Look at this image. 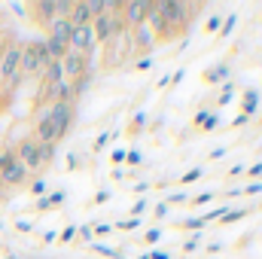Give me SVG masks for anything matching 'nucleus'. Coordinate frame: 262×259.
<instances>
[{
  "mask_svg": "<svg viewBox=\"0 0 262 259\" xmlns=\"http://www.w3.org/2000/svg\"><path fill=\"white\" fill-rule=\"evenodd\" d=\"M146 207H149V204H146V198H137V201L131 204V217H134V220H140V217L146 213Z\"/></svg>",
  "mask_w": 262,
  "mask_h": 259,
  "instance_id": "29",
  "label": "nucleus"
},
{
  "mask_svg": "<svg viewBox=\"0 0 262 259\" xmlns=\"http://www.w3.org/2000/svg\"><path fill=\"white\" fill-rule=\"evenodd\" d=\"M55 159V143H40V165H49Z\"/></svg>",
  "mask_w": 262,
  "mask_h": 259,
  "instance_id": "26",
  "label": "nucleus"
},
{
  "mask_svg": "<svg viewBox=\"0 0 262 259\" xmlns=\"http://www.w3.org/2000/svg\"><path fill=\"white\" fill-rule=\"evenodd\" d=\"M113 232V226L110 223H101V226H92V235H110Z\"/></svg>",
  "mask_w": 262,
  "mask_h": 259,
  "instance_id": "42",
  "label": "nucleus"
},
{
  "mask_svg": "<svg viewBox=\"0 0 262 259\" xmlns=\"http://www.w3.org/2000/svg\"><path fill=\"white\" fill-rule=\"evenodd\" d=\"M235 25H238V15H235V12H229V15H223V25H220V31H216V34H220L223 40H229V34L235 31Z\"/></svg>",
  "mask_w": 262,
  "mask_h": 259,
  "instance_id": "22",
  "label": "nucleus"
},
{
  "mask_svg": "<svg viewBox=\"0 0 262 259\" xmlns=\"http://www.w3.org/2000/svg\"><path fill=\"white\" fill-rule=\"evenodd\" d=\"M46 198H49V204H52V207H58V204H64L67 192H64V189H58V192H49Z\"/></svg>",
  "mask_w": 262,
  "mask_h": 259,
  "instance_id": "35",
  "label": "nucleus"
},
{
  "mask_svg": "<svg viewBox=\"0 0 262 259\" xmlns=\"http://www.w3.org/2000/svg\"><path fill=\"white\" fill-rule=\"evenodd\" d=\"M256 107H259V92H256V89H247V92H244V110H241V116L250 119V116L256 113Z\"/></svg>",
  "mask_w": 262,
  "mask_h": 259,
  "instance_id": "16",
  "label": "nucleus"
},
{
  "mask_svg": "<svg viewBox=\"0 0 262 259\" xmlns=\"http://www.w3.org/2000/svg\"><path fill=\"white\" fill-rule=\"evenodd\" d=\"M46 113H49V119H52V125H55V134H58V140H64L70 128H73V119H76V110H73V104H49L46 107Z\"/></svg>",
  "mask_w": 262,
  "mask_h": 259,
  "instance_id": "4",
  "label": "nucleus"
},
{
  "mask_svg": "<svg viewBox=\"0 0 262 259\" xmlns=\"http://www.w3.org/2000/svg\"><path fill=\"white\" fill-rule=\"evenodd\" d=\"M92 250H95V253H101V256H107V259H122V256H125L122 250H116V247H107V244H92Z\"/></svg>",
  "mask_w": 262,
  "mask_h": 259,
  "instance_id": "23",
  "label": "nucleus"
},
{
  "mask_svg": "<svg viewBox=\"0 0 262 259\" xmlns=\"http://www.w3.org/2000/svg\"><path fill=\"white\" fill-rule=\"evenodd\" d=\"M143 241H146V244H159V241H162V226H152V229H146Z\"/></svg>",
  "mask_w": 262,
  "mask_h": 259,
  "instance_id": "30",
  "label": "nucleus"
},
{
  "mask_svg": "<svg viewBox=\"0 0 262 259\" xmlns=\"http://www.w3.org/2000/svg\"><path fill=\"white\" fill-rule=\"evenodd\" d=\"M201 180V168H192V171H186L183 177H180V186H186V183H195Z\"/></svg>",
  "mask_w": 262,
  "mask_h": 259,
  "instance_id": "32",
  "label": "nucleus"
},
{
  "mask_svg": "<svg viewBox=\"0 0 262 259\" xmlns=\"http://www.w3.org/2000/svg\"><path fill=\"white\" fill-rule=\"evenodd\" d=\"M146 9H149V3H146V0H131V3H122L119 18H122V25H125L128 31H134V28H140V25H143Z\"/></svg>",
  "mask_w": 262,
  "mask_h": 259,
  "instance_id": "6",
  "label": "nucleus"
},
{
  "mask_svg": "<svg viewBox=\"0 0 262 259\" xmlns=\"http://www.w3.org/2000/svg\"><path fill=\"white\" fill-rule=\"evenodd\" d=\"M110 137H113V134H107V131H104V134H101V137H98V140H95V149H101V146H104V143H107V140H110Z\"/></svg>",
  "mask_w": 262,
  "mask_h": 259,
  "instance_id": "49",
  "label": "nucleus"
},
{
  "mask_svg": "<svg viewBox=\"0 0 262 259\" xmlns=\"http://www.w3.org/2000/svg\"><path fill=\"white\" fill-rule=\"evenodd\" d=\"M140 259H174L171 253H165V250H152V253H143Z\"/></svg>",
  "mask_w": 262,
  "mask_h": 259,
  "instance_id": "44",
  "label": "nucleus"
},
{
  "mask_svg": "<svg viewBox=\"0 0 262 259\" xmlns=\"http://www.w3.org/2000/svg\"><path fill=\"white\" fill-rule=\"evenodd\" d=\"M61 79H64L61 61H49V64L43 67V85H55V82H61Z\"/></svg>",
  "mask_w": 262,
  "mask_h": 259,
  "instance_id": "15",
  "label": "nucleus"
},
{
  "mask_svg": "<svg viewBox=\"0 0 262 259\" xmlns=\"http://www.w3.org/2000/svg\"><path fill=\"white\" fill-rule=\"evenodd\" d=\"M6 259H18V256H6Z\"/></svg>",
  "mask_w": 262,
  "mask_h": 259,
  "instance_id": "58",
  "label": "nucleus"
},
{
  "mask_svg": "<svg viewBox=\"0 0 262 259\" xmlns=\"http://www.w3.org/2000/svg\"><path fill=\"white\" fill-rule=\"evenodd\" d=\"M152 46H156V34L149 31V25H146V21H143L140 28H134V31H131V52H134V49L149 52Z\"/></svg>",
  "mask_w": 262,
  "mask_h": 259,
  "instance_id": "10",
  "label": "nucleus"
},
{
  "mask_svg": "<svg viewBox=\"0 0 262 259\" xmlns=\"http://www.w3.org/2000/svg\"><path fill=\"white\" fill-rule=\"evenodd\" d=\"M76 238H82V241H92L95 235H92V226H76Z\"/></svg>",
  "mask_w": 262,
  "mask_h": 259,
  "instance_id": "39",
  "label": "nucleus"
},
{
  "mask_svg": "<svg viewBox=\"0 0 262 259\" xmlns=\"http://www.w3.org/2000/svg\"><path fill=\"white\" fill-rule=\"evenodd\" d=\"M34 207H37V210H49V207H52V204H49V198H46V195H43V198H37V204H34Z\"/></svg>",
  "mask_w": 262,
  "mask_h": 259,
  "instance_id": "47",
  "label": "nucleus"
},
{
  "mask_svg": "<svg viewBox=\"0 0 262 259\" xmlns=\"http://www.w3.org/2000/svg\"><path fill=\"white\" fill-rule=\"evenodd\" d=\"M189 201H192V204H207V201H213V192H210V189H204V192H198L195 198H189Z\"/></svg>",
  "mask_w": 262,
  "mask_h": 259,
  "instance_id": "36",
  "label": "nucleus"
},
{
  "mask_svg": "<svg viewBox=\"0 0 262 259\" xmlns=\"http://www.w3.org/2000/svg\"><path fill=\"white\" fill-rule=\"evenodd\" d=\"M31 192L37 195V198H43V195H46V180H40V177H37V180H34V186H31Z\"/></svg>",
  "mask_w": 262,
  "mask_h": 259,
  "instance_id": "37",
  "label": "nucleus"
},
{
  "mask_svg": "<svg viewBox=\"0 0 262 259\" xmlns=\"http://www.w3.org/2000/svg\"><path fill=\"white\" fill-rule=\"evenodd\" d=\"M125 165H131V168L140 165V149H125Z\"/></svg>",
  "mask_w": 262,
  "mask_h": 259,
  "instance_id": "34",
  "label": "nucleus"
},
{
  "mask_svg": "<svg viewBox=\"0 0 262 259\" xmlns=\"http://www.w3.org/2000/svg\"><path fill=\"white\" fill-rule=\"evenodd\" d=\"M216 122H220V116H216V113H207V110H201V113L195 116V125L198 128H204V131L216 128Z\"/></svg>",
  "mask_w": 262,
  "mask_h": 259,
  "instance_id": "20",
  "label": "nucleus"
},
{
  "mask_svg": "<svg viewBox=\"0 0 262 259\" xmlns=\"http://www.w3.org/2000/svg\"><path fill=\"white\" fill-rule=\"evenodd\" d=\"M241 195V186H232V189H226V198H238Z\"/></svg>",
  "mask_w": 262,
  "mask_h": 259,
  "instance_id": "53",
  "label": "nucleus"
},
{
  "mask_svg": "<svg viewBox=\"0 0 262 259\" xmlns=\"http://www.w3.org/2000/svg\"><path fill=\"white\" fill-rule=\"evenodd\" d=\"M241 171H244V165H232V168H229V174H232V177H238Z\"/></svg>",
  "mask_w": 262,
  "mask_h": 259,
  "instance_id": "56",
  "label": "nucleus"
},
{
  "mask_svg": "<svg viewBox=\"0 0 262 259\" xmlns=\"http://www.w3.org/2000/svg\"><path fill=\"white\" fill-rule=\"evenodd\" d=\"M6 43H9V40H6V34L0 31V55H3V49H6Z\"/></svg>",
  "mask_w": 262,
  "mask_h": 259,
  "instance_id": "57",
  "label": "nucleus"
},
{
  "mask_svg": "<svg viewBox=\"0 0 262 259\" xmlns=\"http://www.w3.org/2000/svg\"><path fill=\"white\" fill-rule=\"evenodd\" d=\"M220 89H223V92H220V98H216V104H220V107H226V104H229V101L235 98V85H232V82H223Z\"/></svg>",
  "mask_w": 262,
  "mask_h": 259,
  "instance_id": "24",
  "label": "nucleus"
},
{
  "mask_svg": "<svg viewBox=\"0 0 262 259\" xmlns=\"http://www.w3.org/2000/svg\"><path fill=\"white\" fill-rule=\"evenodd\" d=\"M241 195H250V198L253 195H262V180H250L247 186H241Z\"/></svg>",
  "mask_w": 262,
  "mask_h": 259,
  "instance_id": "28",
  "label": "nucleus"
},
{
  "mask_svg": "<svg viewBox=\"0 0 262 259\" xmlns=\"http://www.w3.org/2000/svg\"><path fill=\"white\" fill-rule=\"evenodd\" d=\"M152 213H156V220H165V217L171 213V207H168V204L162 201V204H156V210H152Z\"/></svg>",
  "mask_w": 262,
  "mask_h": 259,
  "instance_id": "41",
  "label": "nucleus"
},
{
  "mask_svg": "<svg viewBox=\"0 0 262 259\" xmlns=\"http://www.w3.org/2000/svg\"><path fill=\"white\" fill-rule=\"evenodd\" d=\"M134 125H137V128H143V125H146V116H143V113H137V116H134Z\"/></svg>",
  "mask_w": 262,
  "mask_h": 259,
  "instance_id": "54",
  "label": "nucleus"
},
{
  "mask_svg": "<svg viewBox=\"0 0 262 259\" xmlns=\"http://www.w3.org/2000/svg\"><path fill=\"white\" fill-rule=\"evenodd\" d=\"M18 73H21V76H34V73H43V67H40V61H37V55H34V49H31V43H28V46H21Z\"/></svg>",
  "mask_w": 262,
  "mask_h": 259,
  "instance_id": "12",
  "label": "nucleus"
},
{
  "mask_svg": "<svg viewBox=\"0 0 262 259\" xmlns=\"http://www.w3.org/2000/svg\"><path fill=\"white\" fill-rule=\"evenodd\" d=\"M89 85H92V73L85 70L82 76H76V79L70 82V92H73V101H76V98H82V95L89 92Z\"/></svg>",
  "mask_w": 262,
  "mask_h": 259,
  "instance_id": "18",
  "label": "nucleus"
},
{
  "mask_svg": "<svg viewBox=\"0 0 262 259\" xmlns=\"http://www.w3.org/2000/svg\"><path fill=\"white\" fill-rule=\"evenodd\" d=\"M186 201H189V195L180 189V192H171V195H168V201H165V204L171 207V204H186Z\"/></svg>",
  "mask_w": 262,
  "mask_h": 259,
  "instance_id": "33",
  "label": "nucleus"
},
{
  "mask_svg": "<svg viewBox=\"0 0 262 259\" xmlns=\"http://www.w3.org/2000/svg\"><path fill=\"white\" fill-rule=\"evenodd\" d=\"M58 241H61V244L76 241V226H67V229H61V232H58Z\"/></svg>",
  "mask_w": 262,
  "mask_h": 259,
  "instance_id": "31",
  "label": "nucleus"
},
{
  "mask_svg": "<svg viewBox=\"0 0 262 259\" xmlns=\"http://www.w3.org/2000/svg\"><path fill=\"white\" fill-rule=\"evenodd\" d=\"M15 229H18V232H31V229H34V226H31V223H28V220H18V223H15Z\"/></svg>",
  "mask_w": 262,
  "mask_h": 259,
  "instance_id": "50",
  "label": "nucleus"
},
{
  "mask_svg": "<svg viewBox=\"0 0 262 259\" xmlns=\"http://www.w3.org/2000/svg\"><path fill=\"white\" fill-rule=\"evenodd\" d=\"M247 213H250V207H229V210L220 217V223H223V226H229V223H238V220H244Z\"/></svg>",
  "mask_w": 262,
  "mask_h": 259,
  "instance_id": "19",
  "label": "nucleus"
},
{
  "mask_svg": "<svg viewBox=\"0 0 262 259\" xmlns=\"http://www.w3.org/2000/svg\"><path fill=\"white\" fill-rule=\"evenodd\" d=\"M21 46L25 43H6V49H3V55H0V85L3 89H15L25 76L18 73V61H21Z\"/></svg>",
  "mask_w": 262,
  "mask_h": 259,
  "instance_id": "1",
  "label": "nucleus"
},
{
  "mask_svg": "<svg viewBox=\"0 0 262 259\" xmlns=\"http://www.w3.org/2000/svg\"><path fill=\"white\" fill-rule=\"evenodd\" d=\"M31 12H34V18L40 21V25H49L55 15H58V9H55V0H37L34 6H28Z\"/></svg>",
  "mask_w": 262,
  "mask_h": 259,
  "instance_id": "13",
  "label": "nucleus"
},
{
  "mask_svg": "<svg viewBox=\"0 0 262 259\" xmlns=\"http://www.w3.org/2000/svg\"><path fill=\"white\" fill-rule=\"evenodd\" d=\"M9 9H12L18 18H28V6H25V3H9Z\"/></svg>",
  "mask_w": 262,
  "mask_h": 259,
  "instance_id": "40",
  "label": "nucleus"
},
{
  "mask_svg": "<svg viewBox=\"0 0 262 259\" xmlns=\"http://www.w3.org/2000/svg\"><path fill=\"white\" fill-rule=\"evenodd\" d=\"M70 25L73 28H82V25H92V9H89V0H82V3H73V9H70Z\"/></svg>",
  "mask_w": 262,
  "mask_h": 259,
  "instance_id": "14",
  "label": "nucleus"
},
{
  "mask_svg": "<svg viewBox=\"0 0 262 259\" xmlns=\"http://www.w3.org/2000/svg\"><path fill=\"white\" fill-rule=\"evenodd\" d=\"M110 159H113V162H125V149H113Z\"/></svg>",
  "mask_w": 262,
  "mask_h": 259,
  "instance_id": "51",
  "label": "nucleus"
},
{
  "mask_svg": "<svg viewBox=\"0 0 262 259\" xmlns=\"http://www.w3.org/2000/svg\"><path fill=\"white\" fill-rule=\"evenodd\" d=\"M159 12H162V18L168 21V28H180V25H186V18H189V9H195V3H177V0H156L152 3Z\"/></svg>",
  "mask_w": 262,
  "mask_h": 259,
  "instance_id": "3",
  "label": "nucleus"
},
{
  "mask_svg": "<svg viewBox=\"0 0 262 259\" xmlns=\"http://www.w3.org/2000/svg\"><path fill=\"white\" fill-rule=\"evenodd\" d=\"M28 168L15 159V153L12 149H3L0 153V183L3 186H21V183H28Z\"/></svg>",
  "mask_w": 262,
  "mask_h": 259,
  "instance_id": "2",
  "label": "nucleus"
},
{
  "mask_svg": "<svg viewBox=\"0 0 262 259\" xmlns=\"http://www.w3.org/2000/svg\"><path fill=\"white\" fill-rule=\"evenodd\" d=\"M131 189H134V192H137V195H143V192H146V189H149V183H146V180H140V183H134Z\"/></svg>",
  "mask_w": 262,
  "mask_h": 259,
  "instance_id": "48",
  "label": "nucleus"
},
{
  "mask_svg": "<svg viewBox=\"0 0 262 259\" xmlns=\"http://www.w3.org/2000/svg\"><path fill=\"white\" fill-rule=\"evenodd\" d=\"M204 79H207V82H213V85H216V82H223V79H229V64H216L213 70H207V73H204Z\"/></svg>",
  "mask_w": 262,
  "mask_h": 259,
  "instance_id": "21",
  "label": "nucleus"
},
{
  "mask_svg": "<svg viewBox=\"0 0 262 259\" xmlns=\"http://www.w3.org/2000/svg\"><path fill=\"white\" fill-rule=\"evenodd\" d=\"M180 226L189 229V232H204V220L201 217H186V220H180Z\"/></svg>",
  "mask_w": 262,
  "mask_h": 259,
  "instance_id": "25",
  "label": "nucleus"
},
{
  "mask_svg": "<svg viewBox=\"0 0 262 259\" xmlns=\"http://www.w3.org/2000/svg\"><path fill=\"white\" fill-rule=\"evenodd\" d=\"M37 143H58V134H55V125H52V119H49V113L43 110L40 113V119H37V125H34V134H31Z\"/></svg>",
  "mask_w": 262,
  "mask_h": 259,
  "instance_id": "9",
  "label": "nucleus"
},
{
  "mask_svg": "<svg viewBox=\"0 0 262 259\" xmlns=\"http://www.w3.org/2000/svg\"><path fill=\"white\" fill-rule=\"evenodd\" d=\"M134 67H137V70H149V67H152V58H149V55H143V58H140Z\"/></svg>",
  "mask_w": 262,
  "mask_h": 259,
  "instance_id": "46",
  "label": "nucleus"
},
{
  "mask_svg": "<svg viewBox=\"0 0 262 259\" xmlns=\"http://www.w3.org/2000/svg\"><path fill=\"white\" fill-rule=\"evenodd\" d=\"M220 25H223V15H210V18H207V31H210V34H216Z\"/></svg>",
  "mask_w": 262,
  "mask_h": 259,
  "instance_id": "38",
  "label": "nucleus"
},
{
  "mask_svg": "<svg viewBox=\"0 0 262 259\" xmlns=\"http://www.w3.org/2000/svg\"><path fill=\"white\" fill-rule=\"evenodd\" d=\"M113 229H122V232H134V229H140V220H134V217H128V220H119Z\"/></svg>",
  "mask_w": 262,
  "mask_h": 259,
  "instance_id": "27",
  "label": "nucleus"
},
{
  "mask_svg": "<svg viewBox=\"0 0 262 259\" xmlns=\"http://www.w3.org/2000/svg\"><path fill=\"white\" fill-rule=\"evenodd\" d=\"M12 153H15V159L28 168V174H34V171L43 168V165H40V143H37L34 137H21L18 146H15Z\"/></svg>",
  "mask_w": 262,
  "mask_h": 259,
  "instance_id": "5",
  "label": "nucleus"
},
{
  "mask_svg": "<svg viewBox=\"0 0 262 259\" xmlns=\"http://www.w3.org/2000/svg\"><path fill=\"white\" fill-rule=\"evenodd\" d=\"M110 201V189H98V195H95V204H107Z\"/></svg>",
  "mask_w": 262,
  "mask_h": 259,
  "instance_id": "45",
  "label": "nucleus"
},
{
  "mask_svg": "<svg viewBox=\"0 0 262 259\" xmlns=\"http://www.w3.org/2000/svg\"><path fill=\"white\" fill-rule=\"evenodd\" d=\"M0 192H3V183H0Z\"/></svg>",
  "mask_w": 262,
  "mask_h": 259,
  "instance_id": "59",
  "label": "nucleus"
},
{
  "mask_svg": "<svg viewBox=\"0 0 262 259\" xmlns=\"http://www.w3.org/2000/svg\"><path fill=\"white\" fill-rule=\"evenodd\" d=\"M55 238H58V232H43V241H46V244H52Z\"/></svg>",
  "mask_w": 262,
  "mask_h": 259,
  "instance_id": "55",
  "label": "nucleus"
},
{
  "mask_svg": "<svg viewBox=\"0 0 262 259\" xmlns=\"http://www.w3.org/2000/svg\"><path fill=\"white\" fill-rule=\"evenodd\" d=\"M247 174H250V180H256V177H262V162H253V165L247 168Z\"/></svg>",
  "mask_w": 262,
  "mask_h": 259,
  "instance_id": "43",
  "label": "nucleus"
},
{
  "mask_svg": "<svg viewBox=\"0 0 262 259\" xmlns=\"http://www.w3.org/2000/svg\"><path fill=\"white\" fill-rule=\"evenodd\" d=\"M98 43H95V34H92V25H82V28H73V34H70V40H67V49H73V52H82V55H89L92 49H95Z\"/></svg>",
  "mask_w": 262,
  "mask_h": 259,
  "instance_id": "7",
  "label": "nucleus"
},
{
  "mask_svg": "<svg viewBox=\"0 0 262 259\" xmlns=\"http://www.w3.org/2000/svg\"><path fill=\"white\" fill-rule=\"evenodd\" d=\"M67 168H79V156H76V153H70V159H67Z\"/></svg>",
  "mask_w": 262,
  "mask_h": 259,
  "instance_id": "52",
  "label": "nucleus"
},
{
  "mask_svg": "<svg viewBox=\"0 0 262 259\" xmlns=\"http://www.w3.org/2000/svg\"><path fill=\"white\" fill-rule=\"evenodd\" d=\"M46 40V52H49V58L52 61H61L67 55V43H61V40H52V37H43Z\"/></svg>",
  "mask_w": 262,
  "mask_h": 259,
  "instance_id": "17",
  "label": "nucleus"
},
{
  "mask_svg": "<svg viewBox=\"0 0 262 259\" xmlns=\"http://www.w3.org/2000/svg\"><path fill=\"white\" fill-rule=\"evenodd\" d=\"M61 67H64V79H67V82H73L76 76H82V73L89 70V58H85L82 52L67 49V55L61 58Z\"/></svg>",
  "mask_w": 262,
  "mask_h": 259,
  "instance_id": "8",
  "label": "nucleus"
},
{
  "mask_svg": "<svg viewBox=\"0 0 262 259\" xmlns=\"http://www.w3.org/2000/svg\"><path fill=\"white\" fill-rule=\"evenodd\" d=\"M70 34H73V25H70V18H64V15H55V18L46 25V37H52V40L67 43V40H70Z\"/></svg>",
  "mask_w": 262,
  "mask_h": 259,
  "instance_id": "11",
  "label": "nucleus"
}]
</instances>
